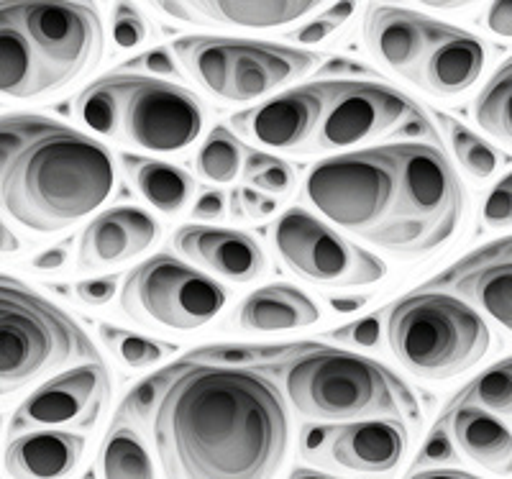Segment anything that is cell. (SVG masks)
<instances>
[{"label":"cell","mask_w":512,"mask_h":479,"mask_svg":"<svg viewBox=\"0 0 512 479\" xmlns=\"http://www.w3.org/2000/svg\"><path fill=\"white\" fill-rule=\"evenodd\" d=\"M328 103L313 141L320 149H346L356 144L400 136L420 116V108L400 90L372 80H326Z\"/></svg>","instance_id":"30bf717a"},{"label":"cell","mask_w":512,"mask_h":479,"mask_svg":"<svg viewBox=\"0 0 512 479\" xmlns=\"http://www.w3.org/2000/svg\"><path fill=\"white\" fill-rule=\"evenodd\" d=\"M49 123L47 116L36 113H13V116H0V175L11 162L13 154L24 147L34 134H39Z\"/></svg>","instance_id":"8d00e7d4"},{"label":"cell","mask_w":512,"mask_h":479,"mask_svg":"<svg viewBox=\"0 0 512 479\" xmlns=\"http://www.w3.org/2000/svg\"><path fill=\"white\" fill-rule=\"evenodd\" d=\"M408 479H479L469 472H461V469H443V467H428L420 469V472L410 474Z\"/></svg>","instance_id":"816d5d0a"},{"label":"cell","mask_w":512,"mask_h":479,"mask_svg":"<svg viewBox=\"0 0 512 479\" xmlns=\"http://www.w3.org/2000/svg\"><path fill=\"white\" fill-rule=\"evenodd\" d=\"M456 456L454 451V441H451V436H448V431L443 428V423H438L436 428L431 431V436L425 439L423 449H420L418 459H415V467H420V464H433V467H441V464L451 462Z\"/></svg>","instance_id":"7bdbcfd3"},{"label":"cell","mask_w":512,"mask_h":479,"mask_svg":"<svg viewBox=\"0 0 512 479\" xmlns=\"http://www.w3.org/2000/svg\"><path fill=\"white\" fill-rule=\"evenodd\" d=\"M356 3H336V6L320 11L313 21H308L305 26H300L297 31H292L290 39L300 41V44H318V41H326L328 36L336 34L341 26L354 16Z\"/></svg>","instance_id":"f35d334b"},{"label":"cell","mask_w":512,"mask_h":479,"mask_svg":"<svg viewBox=\"0 0 512 479\" xmlns=\"http://www.w3.org/2000/svg\"><path fill=\"white\" fill-rule=\"evenodd\" d=\"M121 162L131 180L136 182L141 198L154 205L157 211L172 216V213H180L185 205H190L192 193H195V180L185 170L162 162V159L131 157V154H123Z\"/></svg>","instance_id":"484cf974"},{"label":"cell","mask_w":512,"mask_h":479,"mask_svg":"<svg viewBox=\"0 0 512 479\" xmlns=\"http://www.w3.org/2000/svg\"><path fill=\"white\" fill-rule=\"evenodd\" d=\"M500 259H510L512 262V236H505V239L482 246V249H477V252H472L469 257L461 259L459 267H469V264L482 262H500Z\"/></svg>","instance_id":"7dc6e473"},{"label":"cell","mask_w":512,"mask_h":479,"mask_svg":"<svg viewBox=\"0 0 512 479\" xmlns=\"http://www.w3.org/2000/svg\"><path fill=\"white\" fill-rule=\"evenodd\" d=\"M382 316L384 313H372V316L361 318V321L346 323V326L328 333V339L364 346V349H374V346H379V341H382Z\"/></svg>","instance_id":"b9f144b4"},{"label":"cell","mask_w":512,"mask_h":479,"mask_svg":"<svg viewBox=\"0 0 512 479\" xmlns=\"http://www.w3.org/2000/svg\"><path fill=\"white\" fill-rule=\"evenodd\" d=\"M454 282V290L464 298L474 300L489 318L512 331V262H482L451 269L443 282Z\"/></svg>","instance_id":"d4e9b609"},{"label":"cell","mask_w":512,"mask_h":479,"mask_svg":"<svg viewBox=\"0 0 512 479\" xmlns=\"http://www.w3.org/2000/svg\"><path fill=\"white\" fill-rule=\"evenodd\" d=\"M149 426L164 479H274L290 446L285 392L254 367L172 364Z\"/></svg>","instance_id":"6da1fadb"},{"label":"cell","mask_w":512,"mask_h":479,"mask_svg":"<svg viewBox=\"0 0 512 479\" xmlns=\"http://www.w3.org/2000/svg\"><path fill=\"white\" fill-rule=\"evenodd\" d=\"M144 70H149L152 75H164V77H172L177 75V62H175V54L169 52V49L157 47L152 52H146L144 57L136 59Z\"/></svg>","instance_id":"c3c4849f"},{"label":"cell","mask_w":512,"mask_h":479,"mask_svg":"<svg viewBox=\"0 0 512 479\" xmlns=\"http://www.w3.org/2000/svg\"><path fill=\"white\" fill-rule=\"evenodd\" d=\"M448 436L479 467L512 474V431L497 415L477 405H454L448 413Z\"/></svg>","instance_id":"7402d4cb"},{"label":"cell","mask_w":512,"mask_h":479,"mask_svg":"<svg viewBox=\"0 0 512 479\" xmlns=\"http://www.w3.org/2000/svg\"><path fill=\"white\" fill-rule=\"evenodd\" d=\"M320 321V308L297 287L272 282L249 295L239 308V326L244 331L274 333L308 328Z\"/></svg>","instance_id":"603a6c76"},{"label":"cell","mask_w":512,"mask_h":479,"mask_svg":"<svg viewBox=\"0 0 512 479\" xmlns=\"http://www.w3.org/2000/svg\"><path fill=\"white\" fill-rule=\"evenodd\" d=\"M85 362L100 354L80 323L26 282L0 275V398Z\"/></svg>","instance_id":"5b68a950"},{"label":"cell","mask_w":512,"mask_h":479,"mask_svg":"<svg viewBox=\"0 0 512 479\" xmlns=\"http://www.w3.org/2000/svg\"><path fill=\"white\" fill-rule=\"evenodd\" d=\"M175 57L187 75L200 82L208 93L223 98L228 88V75H231L233 52H236V39L231 36H180L172 44Z\"/></svg>","instance_id":"4316f807"},{"label":"cell","mask_w":512,"mask_h":479,"mask_svg":"<svg viewBox=\"0 0 512 479\" xmlns=\"http://www.w3.org/2000/svg\"><path fill=\"white\" fill-rule=\"evenodd\" d=\"M77 298L85 305H108L113 295L118 293V277H95V280H82L75 287Z\"/></svg>","instance_id":"ee69618b"},{"label":"cell","mask_w":512,"mask_h":479,"mask_svg":"<svg viewBox=\"0 0 512 479\" xmlns=\"http://www.w3.org/2000/svg\"><path fill=\"white\" fill-rule=\"evenodd\" d=\"M100 336H103L105 346H108V349H111L113 354H116V357L131 369L154 367V364L162 362L164 357L175 354L177 349L175 344L146 339V336H139V333L126 331V328H118V326H108V323L100 326Z\"/></svg>","instance_id":"836d02e7"},{"label":"cell","mask_w":512,"mask_h":479,"mask_svg":"<svg viewBox=\"0 0 512 479\" xmlns=\"http://www.w3.org/2000/svg\"><path fill=\"white\" fill-rule=\"evenodd\" d=\"M244 180L246 187H251L256 193L280 198V195L290 193L292 185H295V172L285 159L264 152H251L244 162Z\"/></svg>","instance_id":"d590c367"},{"label":"cell","mask_w":512,"mask_h":479,"mask_svg":"<svg viewBox=\"0 0 512 479\" xmlns=\"http://www.w3.org/2000/svg\"><path fill=\"white\" fill-rule=\"evenodd\" d=\"M320 62L318 54L305 49L272 44V41L236 39L231 75L223 100L228 103H251L264 98L272 90L290 85L315 70Z\"/></svg>","instance_id":"5bb4252c"},{"label":"cell","mask_w":512,"mask_h":479,"mask_svg":"<svg viewBox=\"0 0 512 479\" xmlns=\"http://www.w3.org/2000/svg\"><path fill=\"white\" fill-rule=\"evenodd\" d=\"M410 444L405 421L374 418V421L341 423L328 436V456L338 467L367 477L390 474L400 464Z\"/></svg>","instance_id":"2e32d148"},{"label":"cell","mask_w":512,"mask_h":479,"mask_svg":"<svg viewBox=\"0 0 512 479\" xmlns=\"http://www.w3.org/2000/svg\"><path fill=\"white\" fill-rule=\"evenodd\" d=\"M474 121L489 136L512 141V57L497 67L474 100Z\"/></svg>","instance_id":"f546056e"},{"label":"cell","mask_w":512,"mask_h":479,"mask_svg":"<svg viewBox=\"0 0 512 479\" xmlns=\"http://www.w3.org/2000/svg\"><path fill=\"white\" fill-rule=\"evenodd\" d=\"M369 303L367 295H356V298H333L331 305L336 313H354V310L364 308Z\"/></svg>","instance_id":"db71d44e"},{"label":"cell","mask_w":512,"mask_h":479,"mask_svg":"<svg viewBox=\"0 0 512 479\" xmlns=\"http://www.w3.org/2000/svg\"><path fill=\"white\" fill-rule=\"evenodd\" d=\"M441 121L446 126L451 149H454L461 167L472 177H477V180H487V177L495 175V170L500 167V154H497V149L492 144H487L484 139H479L474 131L461 126L456 118L441 116Z\"/></svg>","instance_id":"e575fe53"},{"label":"cell","mask_w":512,"mask_h":479,"mask_svg":"<svg viewBox=\"0 0 512 479\" xmlns=\"http://www.w3.org/2000/svg\"><path fill=\"white\" fill-rule=\"evenodd\" d=\"M162 236V226L152 213L121 205L95 216L80 239L82 267H116L144 254Z\"/></svg>","instance_id":"ac0fdd59"},{"label":"cell","mask_w":512,"mask_h":479,"mask_svg":"<svg viewBox=\"0 0 512 479\" xmlns=\"http://www.w3.org/2000/svg\"><path fill=\"white\" fill-rule=\"evenodd\" d=\"M100 474L103 479H157L152 454L134 423L118 421L105 433L100 449Z\"/></svg>","instance_id":"83f0119b"},{"label":"cell","mask_w":512,"mask_h":479,"mask_svg":"<svg viewBox=\"0 0 512 479\" xmlns=\"http://www.w3.org/2000/svg\"><path fill=\"white\" fill-rule=\"evenodd\" d=\"M111 390L103 362H85L54 374L16 410L13 431H85L95 426Z\"/></svg>","instance_id":"7c38bea8"},{"label":"cell","mask_w":512,"mask_h":479,"mask_svg":"<svg viewBox=\"0 0 512 479\" xmlns=\"http://www.w3.org/2000/svg\"><path fill=\"white\" fill-rule=\"evenodd\" d=\"M16 6L54 93L85 75L103 54V21L93 6L44 0Z\"/></svg>","instance_id":"9c48e42d"},{"label":"cell","mask_w":512,"mask_h":479,"mask_svg":"<svg viewBox=\"0 0 512 479\" xmlns=\"http://www.w3.org/2000/svg\"><path fill=\"white\" fill-rule=\"evenodd\" d=\"M441 21L397 6H369L364 13V41L379 65L413 80L415 70L443 31Z\"/></svg>","instance_id":"9a60e30c"},{"label":"cell","mask_w":512,"mask_h":479,"mask_svg":"<svg viewBox=\"0 0 512 479\" xmlns=\"http://www.w3.org/2000/svg\"><path fill=\"white\" fill-rule=\"evenodd\" d=\"M310 341L305 344H218V346H203V349L192 351L185 359L200 364H218V367H254L259 362H272V359H290L300 351H305Z\"/></svg>","instance_id":"1f68e13d"},{"label":"cell","mask_w":512,"mask_h":479,"mask_svg":"<svg viewBox=\"0 0 512 479\" xmlns=\"http://www.w3.org/2000/svg\"><path fill=\"white\" fill-rule=\"evenodd\" d=\"M285 398L308 421L356 423L374 418H413V390L382 362L354 351L310 344L285 359Z\"/></svg>","instance_id":"3957f363"},{"label":"cell","mask_w":512,"mask_h":479,"mask_svg":"<svg viewBox=\"0 0 512 479\" xmlns=\"http://www.w3.org/2000/svg\"><path fill=\"white\" fill-rule=\"evenodd\" d=\"M482 221L489 228L512 226V172L502 177L482 205Z\"/></svg>","instance_id":"60d3db41"},{"label":"cell","mask_w":512,"mask_h":479,"mask_svg":"<svg viewBox=\"0 0 512 479\" xmlns=\"http://www.w3.org/2000/svg\"><path fill=\"white\" fill-rule=\"evenodd\" d=\"M146 34V21L141 16V11L131 3H118L113 8V41H116L118 49H134L139 44H144Z\"/></svg>","instance_id":"ab89813d"},{"label":"cell","mask_w":512,"mask_h":479,"mask_svg":"<svg viewBox=\"0 0 512 479\" xmlns=\"http://www.w3.org/2000/svg\"><path fill=\"white\" fill-rule=\"evenodd\" d=\"M123 95H126V75L98 77L77 95V116L95 134L121 136Z\"/></svg>","instance_id":"f1b7e54d"},{"label":"cell","mask_w":512,"mask_h":479,"mask_svg":"<svg viewBox=\"0 0 512 479\" xmlns=\"http://www.w3.org/2000/svg\"><path fill=\"white\" fill-rule=\"evenodd\" d=\"M487 26L492 34L512 39V0H497L489 6Z\"/></svg>","instance_id":"681fc988"},{"label":"cell","mask_w":512,"mask_h":479,"mask_svg":"<svg viewBox=\"0 0 512 479\" xmlns=\"http://www.w3.org/2000/svg\"><path fill=\"white\" fill-rule=\"evenodd\" d=\"M169 377H172V367H164V369H159L154 377H146V380L141 382V385L136 387V390L131 392L126 400H123L118 418H121V421L131 418V421H139V423L149 421V418H152L154 405H157L159 395H162V390H164V385L169 382Z\"/></svg>","instance_id":"74e56055"},{"label":"cell","mask_w":512,"mask_h":479,"mask_svg":"<svg viewBox=\"0 0 512 479\" xmlns=\"http://www.w3.org/2000/svg\"><path fill=\"white\" fill-rule=\"evenodd\" d=\"M223 213H226V195L221 190H205L192 205V216L198 221H221Z\"/></svg>","instance_id":"f6af8a7d"},{"label":"cell","mask_w":512,"mask_h":479,"mask_svg":"<svg viewBox=\"0 0 512 479\" xmlns=\"http://www.w3.org/2000/svg\"><path fill=\"white\" fill-rule=\"evenodd\" d=\"M456 405H477L492 415H512V359L492 364L479 374L456 398Z\"/></svg>","instance_id":"d6a6232c"},{"label":"cell","mask_w":512,"mask_h":479,"mask_svg":"<svg viewBox=\"0 0 512 479\" xmlns=\"http://www.w3.org/2000/svg\"><path fill=\"white\" fill-rule=\"evenodd\" d=\"M54 93L39 54L26 36L16 3H0V95L6 98H41Z\"/></svg>","instance_id":"44dd1931"},{"label":"cell","mask_w":512,"mask_h":479,"mask_svg":"<svg viewBox=\"0 0 512 479\" xmlns=\"http://www.w3.org/2000/svg\"><path fill=\"white\" fill-rule=\"evenodd\" d=\"M67 259H70V252L64 249V246H52V249H47V252H41L39 257L34 259V267L41 269V272H49V269H62L64 264H67Z\"/></svg>","instance_id":"f907efd6"},{"label":"cell","mask_w":512,"mask_h":479,"mask_svg":"<svg viewBox=\"0 0 512 479\" xmlns=\"http://www.w3.org/2000/svg\"><path fill=\"white\" fill-rule=\"evenodd\" d=\"M85 436L72 431H24L8 441L3 462L13 479H70L85 456Z\"/></svg>","instance_id":"ffe728a7"},{"label":"cell","mask_w":512,"mask_h":479,"mask_svg":"<svg viewBox=\"0 0 512 479\" xmlns=\"http://www.w3.org/2000/svg\"><path fill=\"white\" fill-rule=\"evenodd\" d=\"M228 293L200 269L172 254H154L126 275L121 308L126 316L172 331H195L221 316Z\"/></svg>","instance_id":"52a82bcc"},{"label":"cell","mask_w":512,"mask_h":479,"mask_svg":"<svg viewBox=\"0 0 512 479\" xmlns=\"http://www.w3.org/2000/svg\"><path fill=\"white\" fill-rule=\"evenodd\" d=\"M233 198L241 203V211L249 213L251 218H267L277 211V198H269L264 193H256L251 187H244L239 195H233Z\"/></svg>","instance_id":"bcb514c9"},{"label":"cell","mask_w":512,"mask_h":479,"mask_svg":"<svg viewBox=\"0 0 512 479\" xmlns=\"http://www.w3.org/2000/svg\"><path fill=\"white\" fill-rule=\"evenodd\" d=\"M157 6L164 13H169V16L182 18V21H195V13H192L190 3H157Z\"/></svg>","instance_id":"11a10c76"},{"label":"cell","mask_w":512,"mask_h":479,"mask_svg":"<svg viewBox=\"0 0 512 479\" xmlns=\"http://www.w3.org/2000/svg\"><path fill=\"white\" fill-rule=\"evenodd\" d=\"M195 16L244 29H274L318 11L315 0H192Z\"/></svg>","instance_id":"cb8c5ba5"},{"label":"cell","mask_w":512,"mask_h":479,"mask_svg":"<svg viewBox=\"0 0 512 479\" xmlns=\"http://www.w3.org/2000/svg\"><path fill=\"white\" fill-rule=\"evenodd\" d=\"M21 249V239L13 234L11 228L6 226V221L0 218V254H13Z\"/></svg>","instance_id":"f5cc1de1"},{"label":"cell","mask_w":512,"mask_h":479,"mask_svg":"<svg viewBox=\"0 0 512 479\" xmlns=\"http://www.w3.org/2000/svg\"><path fill=\"white\" fill-rule=\"evenodd\" d=\"M203 131L198 95L157 77L126 75L121 134L141 149L175 154L195 144Z\"/></svg>","instance_id":"8fae6325"},{"label":"cell","mask_w":512,"mask_h":479,"mask_svg":"<svg viewBox=\"0 0 512 479\" xmlns=\"http://www.w3.org/2000/svg\"><path fill=\"white\" fill-rule=\"evenodd\" d=\"M241 167H244L241 141L233 136L231 129L216 126L208 134V139L203 141L198 157H195L198 175L208 182H216V185H228V182L236 180Z\"/></svg>","instance_id":"4dcf8cb0"},{"label":"cell","mask_w":512,"mask_h":479,"mask_svg":"<svg viewBox=\"0 0 512 479\" xmlns=\"http://www.w3.org/2000/svg\"><path fill=\"white\" fill-rule=\"evenodd\" d=\"M290 479H338L331 477V474H323V472H315V469H295L290 474Z\"/></svg>","instance_id":"9f6ffc18"},{"label":"cell","mask_w":512,"mask_h":479,"mask_svg":"<svg viewBox=\"0 0 512 479\" xmlns=\"http://www.w3.org/2000/svg\"><path fill=\"white\" fill-rule=\"evenodd\" d=\"M172 246L192 264L231 282L256 280L267 267V257L256 239L233 228L187 223L172 236Z\"/></svg>","instance_id":"e0dca14e"},{"label":"cell","mask_w":512,"mask_h":479,"mask_svg":"<svg viewBox=\"0 0 512 479\" xmlns=\"http://www.w3.org/2000/svg\"><path fill=\"white\" fill-rule=\"evenodd\" d=\"M487 65V52L477 36L466 31L443 26L420 67L413 82L423 85L433 95H459L469 90Z\"/></svg>","instance_id":"d6986e66"},{"label":"cell","mask_w":512,"mask_h":479,"mask_svg":"<svg viewBox=\"0 0 512 479\" xmlns=\"http://www.w3.org/2000/svg\"><path fill=\"white\" fill-rule=\"evenodd\" d=\"M113 154L49 118L0 175V213L34 234H57L98 211L116 190Z\"/></svg>","instance_id":"7a4b0ae2"},{"label":"cell","mask_w":512,"mask_h":479,"mask_svg":"<svg viewBox=\"0 0 512 479\" xmlns=\"http://www.w3.org/2000/svg\"><path fill=\"white\" fill-rule=\"evenodd\" d=\"M305 198L333 226L402 257L405 211L397 144L320 159L305 177Z\"/></svg>","instance_id":"277c9868"},{"label":"cell","mask_w":512,"mask_h":479,"mask_svg":"<svg viewBox=\"0 0 512 479\" xmlns=\"http://www.w3.org/2000/svg\"><path fill=\"white\" fill-rule=\"evenodd\" d=\"M272 244L295 275L320 285L364 287L387 275L384 259L344 239L303 208L282 213L272 228Z\"/></svg>","instance_id":"ba28073f"},{"label":"cell","mask_w":512,"mask_h":479,"mask_svg":"<svg viewBox=\"0 0 512 479\" xmlns=\"http://www.w3.org/2000/svg\"><path fill=\"white\" fill-rule=\"evenodd\" d=\"M387 341L397 362L415 377L451 380L482 362L492 333L466 300L418 290L390 305Z\"/></svg>","instance_id":"8992f818"},{"label":"cell","mask_w":512,"mask_h":479,"mask_svg":"<svg viewBox=\"0 0 512 479\" xmlns=\"http://www.w3.org/2000/svg\"><path fill=\"white\" fill-rule=\"evenodd\" d=\"M328 85L310 82L282 95L264 100L259 106L236 113L231 123L249 139L272 149H297L308 144L326 113Z\"/></svg>","instance_id":"4fadbf2b"}]
</instances>
